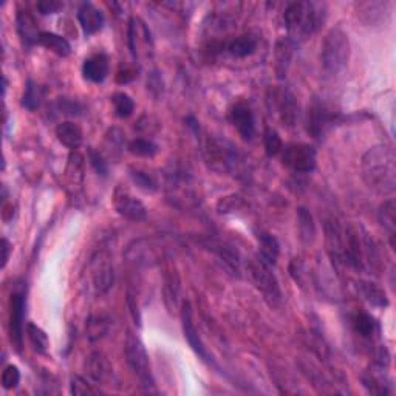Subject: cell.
<instances>
[{"mask_svg": "<svg viewBox=\"0 0 396 396\" xmlns=\"http://www.w3.org/2000/svg\"><path fill=\"white\" fill-rule=\"evenodd\" d=\"M21 382V372L16 366H8L5 367V370L2 373V387L6 390H11V388H16Z\"/></svg>", "mask_w": 396, "mask_h": 396, "instance_id": "cell-40", "label": "cell"}, {"mask_svg": "<svg viewBox=\"0 0 396 396\" xmlns=\"http://www.w3.org/2000/svg\"><path fill=\"white\" fill-rule=\"evenodd\" d=\"M130 178L138 188L146 190V192H156L158 190V183L155 178L149 175L147 172H144V170H140V169L130 170Z\"/></svg>", "mask_w": 396, "mask_h": 396, "instance_id": "cell-38", "label": "cell"}, {"mask_svg": "<svg viewBox=\"0 0 396 396\" xmlns=\"http://www.w3.org/2000/svg\"><path fill=\"white\" fill-rule=\"evenodd\" d=\"M70 393L76 396H93V395H102L104 390L102 388H99L96 382L95 384H91L90 381L82 378V376L75 375L70 382Z\"/></svg>", "mask_w": 396, "mask_h": 396, "instance_id": "cell-32", "label": "cell"}, {"mask_svg": "<svg viewBox=\"0 0 396 396\" xmlns=\"http://www.w3.org/2000/svg\"><path fill=\"white\" fill-rule=\"evenodd\" d=\"M392 3L388 2H366L358 5V16L367 26L378 25L390 15Z\"/></svg>", "mask_w": 396, "mask_h": 396, "instance_id": "cell-17", "label": "cell"}, {"mask_svg": "<svg viewBox=\"0 0 396 396\" xmlns=\"http://www.w3.org/2000/svg\"><path fill=\"white\" fill-rule=\"evenodd\" d=\"M25 307L26 300L24 293L11 294V314H10V334L11 342L17 352L22 350L24 344V321H25Z\"/></svg>", "mask_w": 396, "mask_h": 396, "instance_id": "cell-12", "label": "cell"}, {"mask_svg": "<svg viewBox=\"0 0 396 396\" xmlns=\"http://www.w3.org/2000/svg\"><path fill=\"white\" fill-rule=\"evenodd\" d=\"M352 325H353V330H354L356 334H359L361 338L370 339V341L375 338H378V334L381 332L379 322L367 312L354 313L353 318H352Z\"/></svg>", "mask_w": 396, "mask_h": 396, "instance_id": "cell-21", "label": "cell"}, {"mask_svg": "<svg viewBox=\"0 0 396 396\" xmlns=\"http://www.w3.org/2000/svg\"><path fill=\"white\" fill-rule=\"evenodd\" d=\"M282 161L288 169L299 174H309L316 169L318 154L316 149L305 143H293L282 149Z\"/></svg>", "mask_w": 396, "mask_h": 396, "instance_id": "cell-7", "label": "cell"}, {"mask_svg": "<svg viewBox=\"0 0 396 396\" xmlns=\"http://www.w3.org/2000/svg\"><path fill=\"white\" fill-rule=\"evenodd\" d=\"M82 73L84 78L91 82H102L109 75V57L104 53H98V55L85 59Z\"/></svg>", "mask_w": 396, "mask_h": 396, "instance_id": "cell-19", "label": "cell"}, {"mask_svg": "<svg viewBox=\"0 0 396 396\" xmlns=\"http://www.w3.org/2000/svg\"><path fill=\"white\" fill-rule=\"evenodd\" d=\"M325 245L330 259L336 267H345L344 260V226L338 222L330 219L325 223Z\"/></svg>", "mask_w": 396, "mask_h": 396, "instance_id": "cell-11", "label": "cell"}, {"mask_svg": "<svg viewBox=\"0 0 396 396\" xmlns=\"http://www.w3.org/2000/svg\"><path fill=\"white\" fill-rule=\"evenodd\" d=\"M78 21L85 35H95L104 25V15L93 3H84L78 11Z\"/></svg>", "mask_w": 396, "mask_h": 396, "instance_id": "cell-20", "label": "cell"}, {"mask_svg": "<svg viewBox=\"0 0 396 396\" xmlns=\"http://www.w3.org/2000/svg\"><path fill=\"white\" fill-rule=\"evenodd\" d=\"M327 19V6L319 2H293L287 6L283 21L293 42L313 36Z\"/></svg>", "mask_w": 396, "mask_h": 396, "instance_id": "cell-2", "label": "cell"}, {"mask_svg": "<svg viewBox=\"0 0 396 396\" xmlns=\"http://www.w3.org/2000/svg\"><path fill=\"white\" fill-rule=\"evenodd\" d=\"M263 141H265V152L268 156H276L277 154H280L283 149V143L280 140L279 134L273 129H267Z\"/></svg>", "mask_w": 396, "mask_h": 396, "instance_id": "cell-39", "label": "cell"}, {"mask_svg": "<svg viewBox=\"0 0 396 396\" xmlns=\"http://www.w3.org/2000/svg\"><path fill=\"white\" fill-rule=\"evenodd\" d=\"M356 287H358V293L362 296V299L370 303L372 307H376V308L388 307L387 293L379 285H376L375 282L359 280Z\"/></svg>", "mask_w": 396, "mask_h": 396, "instance_id": "cell-22", "label": "cell"}, {"mask_svg": "<svg viewBox=\"0 0 396 396\" xmlns=\"http://www.w3.org/2000/svg\"><path fill=\"white\" fill-rule=\"evenodd\" d=\"M25 330H26V336H28L33 348H35V352H37L39 354L47 353L50 348V341H48L47 333H45L41 327H37L36 323H31V322L25 327Z\"/></svg>", "mask_w": 396, "mask_h": 396, "instance_id": "cell-31", "label": "cell"}, {"mask_svg": "<svg viewBox=\"0 0 396 396\" xmlns=\"http://www.w3.org/2000/svg\"><path fill=\"white\" fill-rule=\"evenodd\" d=\"M362 178L368 188L379 194H393L396 189V158L392 147L378 144L362 156Z\"/></svg>", "mask_w": 396, "mask_h": 396, "instance_id": "cell-1", "label": "cell"}, {"mask_svg": "<svg viewBox=\"0 0 396 396\" xmlns=\"http://www.w3.org/2000/svg\"><path fill=\"white\" fill-rule=\"evenodd\" d=\"M257 50V39L253 35H243L235 37L228 45L229 55L234 57H246L251 56Z\"/></svg>", "mask_w": 396, "mask_h": 396, "instance_id": "cell-30", "label": "cell"}, {"mask_svg": "<svg viewBox=\"0 0 396 396\" xmlns=\"http://www.w3.org/2000/svg\"><path fill=\"white\" fill-rule=\"evenodd\" d=\"M336 123V114L322 102H314L308 110L307 129L314 138H322L333 127Z\"/></svg>", "mask_w": 396, "mask_h": 396, "instance_id": "cell-10", "label": "cell"}, {"mask_svg": "<svg viewBox=\"0 0 396 396\" xmlns=\"http://www.w3.org/2000/svg\"><path fill=\"white\" fill-rule=\"evenodd\" d=\"M181 322H183L184 338H186L189 347L192 348L194 353L204 362H213L206 347H204L200 336H198V332L192 321V307H190V303L188 300L183 302L181 305Z\"/></svg>", "mask_w": 396, "mask_h": 396, "instance_id": "cell-14", "label": "cell"}, {"mask_svg": "<svg viewBox=\"0 0 396 396\" xmlns=\"http://www.w3.org/2000/svg\"><path fill=\"white\" fill-rule=\"evenodd\" d=\"M248 274L254 287L262 293L263 299L271 307H279L283 300V294L277 277L271 271V265H268L257 255L248 262Z\"/></svg>", "mask_w": 396, "mask_h": 396, "instance_id": "cell-4", "label": "cell"}, {"mask_svg": "<svg viewBox=\"0 0 396 396\" xmlns=\"http://www.w3.org/2000/svg\"><path fill=\"white\" fill-rule=\"evenodd\" d=\"M127 149L130 154H134L136 156H143V158H152L158 154L156 144L149 140H143V138H138V140L130 141Z\"/></svg>", "mask_w": 396, "mask_h": 396, "instance_id": "cell-37", "label": "cell"}, {"mask_svg": "<svg viewBox=\"0 0 396 396\" xmlns=\"http://www.w3.org/2000/svg\"><path fill=\"white\" fill-rule=\"evenodd\" d=\"M269 104H271L273 114L279 118L283 125L291 127L296 123L297 118V102L291 91L288 90H274L269 98Z\"/></svg>", "mask_w": 396, "mask_h": 396, "instance_id": "cell-9", "label": "cell"}, {"mask_svg": "<svg viewBox=\"0 0 396 396\" xmlns=\"http://www.w3.org/2000/svg\"><path fill=\"white\" fill-rule=\"evenodd\" d=\"M229 144L222 141L209 143V160L214 164H219L220 170H228L235 161V152L233 150Z\"/></svg>", "mask_w": 396, "mask_h": 396, "instance_id": "cell-25", "label": "cell"}, {"mask_svg": "<svg viewBox=\"0 0 396 396\" xmlns=\"http://www.w3.org/2000/svg\"><path fill=\"white\" fill-rule=\"evenodd\" d=\"M124 352L125 358H127L129 367L132 368V372L136 375V378L140 379L141 384L147 388L154 387L155 381L154 375H152L149 354L141 339L138 338V336L129 333L127 338H125Z\"/></svg>", "mask_w": 396, "mask_h": 396, "instance_id": "cell-5", "label": "cell"}, {"mask_svg": "<svg viewBox=\"0 0 396 396\" xmlns=\"http://www.w3.org/2000/svg\"><path fill=\"white\" fill-rule=\"evenodd\" d=\"M294 44L291 39H282V41L277 44L276 48V59H277V73H279V78L287 76V70L291 64V56H293V50H294Z\"/></svg>", "mask_w": 396, "mask_h": 396, "instance_id": "cell-29", "label": "cell"}, {"mask_svg": "<svg viewBox=\"0 0 396 396\" xmlns=\"http://www.w3.org/2000/svg\"><path fill=\"white\" fill-rule=\"evenodd\" d=\"M89 160H90L91 166H93V169L99 175H102V177L107 175V164H105V161L102 160V156L99 155L98 152H95L93 149H90L89 150Z\"/></svg>", "mask_w": 396, "mask_h": 396, "instance_id": "cell-41", "label": "cell"}, {"mask_svg": "<svg viewBox=\"0 0 396 396\" xmlns=\"http://www.w3.org/2000/svg\"><path fill=\"white\" fill-rule=\"evenodd\" d=\"M17 31L26 45L36 44L39 41V36H41V31L37 30L35 17H33L31 12L28 11L17 12Z\"/></svg>", "mask_w": 396, "mask_h": 396, "instance_id": "cell-26", "label": "cell"}, {"mask_svg": "<svg viewBox=\"0 0 396 396\" xmlns=\"http://www.w3.org/2000/svg\"><path fill=\"white\" fill-rule=\"evenodd\" d=\"M297 220H299L300 239L303 242H312L316 234L312 214H309L305 208H299L297 209Z\"/></svg>", "mask_w": 396, "mask_h": 396, "instance_id": "cell-35", "label": "cell"}, {"mask_svg": "<svg viewBox=\"0 0 396 396\" xmlns=\"http://www.w3.org/2000/svg\"><path fill=\"white\" fill-rule=\"evenodd\" d=\"M110 321L105 316H93L87 322V336L90 341L102 339L109 333Z\"/></svg>", "mask_w": 396, "mask_h": 396, "instance_id": "cell-34", "label": "cell"}, {"mask_svg": "<svg viewBox=\"0 0 396 396\" xmlns=\"http://www.w3.org/2000/svg\"><path fill=\"white\" fill-rule=\"evenodd\" d=\"M37 44H41L42 47L53 51V53H55V55L61 56V57H67L71 53L70 42L65 37L56 35V33L42 31L41 36H39Z\"/></svg>", "mask_w": 396, "mask_h": 396, "instance_id": "cell-27", "label": "cell"}, {"mask_svg": "<svg viewBox=\"0 0 396 396\" xmlns=\"http://www.w3.org/2000/svg\"><path fill=\"white\" fill-rule=\"evenodd\" d=\"M89 289L95 296H102L114 283V263L107 251H98L87 267Z\"/></svg>", "mask_w": 396, "mask_h": 396, "instance_id": "cell-6", "label": "cell"}, {"mask_svg": "<svg viewBox=\"0 0 396 396\" xmlns=\"http://www.w3.org/2000/svg\"><path fill=\"white\" fill-rule=\"evenodd\" d=\"M361 381L366 390L372 395L386 396V395H392L395 392L392 379L387 376L386 366L376 364V362L372 367H368L364 373H362Z\"/></svg>", "mask_w": 396, "mask_h": 396, "instance_id": "cell-13", "label": "cell"}, {"mask_svg": "<svg viewBox=\"0 0 396 396\" xmlns=\"http://www.w3.org/2000/svg\"><path fill=\"white\" fill-rule=\"evenodd\" d=\"M114 204L116 213L120 214L124 219L130 222H144L147 217V209L144 206L143 201L138 200L136 197L132 195L129 190L123 188H118L115 190Z\"/></svg>", "mask_w": 396, "mask_h": 396, "instance_id": "cell-8", "label": "cell"}, {"mask_svg": "<svg viewBox=\"0 0 396 396\" xmlns=\"http://www.w3.org/2000/svg\"><path fill=\"white\" fill-rule=\"evenodd\" d=\"M64 6L62 2H57V0H41L37 2V10L42 12V15H55Z\"/></svg>", "mask_w": 396, "mask_h": 396, "instance_id": "cell-42", "label": "cell"}, {"mask_svg": "<svg viewBox=\"0 0 396 396\" xmlns=\"http://www.w3.org/2000/svg\"><path fill=\"white\" fill-rule=\"evenodd\" d=\"M11 251H12L11 243H10L8 240H6V239H2V268H5L6 263H8Z\"/></svg>", "mask_w": 396, "mask_h": 396, "instance_id": "cell-43", "label": "cell"}, {"mask_svg": "<svg viewBox=\"0 0 396 396\" xmlns=\"http://www.w3.org/2000/svg\"><path fill=\"white\" fill-rule=\"evenodd\" d=\"M56 136L59 143L69 149H78L84 140L82 129L71 121H64L59 124L56 127Z\"/></svg>", "mask_w": 396, "mask_h": 396, "instance_id": "cell-23", "label": "cell"}, {"mask_svg": "<svg viewBox=\"0 0 396 396\" xmlns=\"http://www.w3.org/2000/svg\"><path fill=\"white\" fill-rule=\"evenodd\" d=\"M111 104L118 118H129L135 110V101L127 93H115L111 96Z\"/></svg>", "mask_w": 396, "mask_h": 396, "instance_id": "cell-36", "label": "cell"}, {"mask_svg": "<svg viewBox=\"0 0 396 396\" xmlns=\"http://www.w3.org/2000/svg\"><path fill=\"white\" fill-rule=\"evenodd\" d=\"M231 120L239 130L243 140H251L255 134V118L253 110L245 102H237L231 110Z\"/></svg>", "mask_w": 396, "mask_h": 396, "instance_id": "cell-15", "label": "cell"}, {"mask_svg": "<svg viewBox=\"0 0 396 396\" xmlns=\"http://www.w3.org/2000/svg\"><path fill=\"white\" fill-rule=\"evenodd\" d=\"M85 370L90 376V379L96 382L98 386H104L114 376V368H111L109 359L102 353L95 352L91 353L87 361H85Z\"/></svg>", "mask_w": 396, "mask_h": 396, "instance_id": "cell-16", "label": "cell"}, {"mask_svg": "<svg viewBox=\"0 0 396 396\" xmlns=\"http://www.w3.org/2000/svg\"><path fill=\"white\" fill-rule=\"evenodd\" d=\"M42 99H44L42 87H39L35 81L26 82L25 93L22 96V107H25L26 110H36L41 107Z\"/></svg>", "mask_w": 396, "mask_h": 396, "instance_id": "cell-33", "label": "cell"}, {"mask_svg": "<svg viewBox=\"0 0 396 396\" xmlns=\"http://www.w3.org/2000/svg\"><path fill=\"white\" fill-rule=\"evenodd\" d=\"M257 242H259V257L267 262L268 265L274 267L279 259L280 254V245L277 242L276 237L269 233H259L257 234Z\"/></svg>", "mask_w": 396, "mask_h": 396, "instance_id": "cell-24", "label": "cell"}, {"mask_svg": "<svg viewBox=\"0 0 396 396\" xmlns=\"http://www.w3.org/2000/svg\"><path fill=\"white\" fill-rule=\"evenodd\" d=\"M378 220L382 224L388 237H390V243L392 246L395 248V235H396V204L393 198H388L387 201H384V204L379 208L378 213Z\"/></svg>", "mask_w": 396, "mask_h": 396, "instance_id": "cell-28", "label": "cell"}, {"mask_svg": "<svg viewBox=\"0 0 396 396\" xmlns=\"http://www.w3.org/2000/svg\"><path fill=\"white\" fill-rule=\"evenodd\" d=\"M350 53H352V48H350V39L347 33L339 26L330 30L325 39H323L321 53L323 75L327 78L338 76L347 67Z\"/></svg>", "mask_w": 396, "mask_h": 396, "instance_id": "cell-3", "label": "cell"}, {"mask_svg": "<svg viewBox=\"0 0 396 396\" xmlns=\"http://www.w3.org/2000/svg\"><path fill=\"white\" fill-rule=\"evenodd\" d=\"M150 44V33L146 26L140 21V19L134 17L129 24V47L132 56L135 59H140L141 48L147 47Z\"/></svg>", "mask_w": 396, "mask_h": 396, "instance_id": "cell-18", "label": "cell"}]
</instances>
